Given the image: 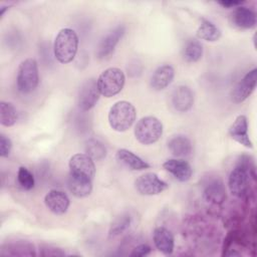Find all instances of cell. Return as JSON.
<instances>
[{"label":"cell","instance_id":"8fae6325","mask_svg":"<svg viewBox=\"0 0 257 257\" xmlns=\"http://www.w3.org/2000/svg\"><path fill=\"white\" fill-rule=\"evenodd\" d=\"M124 32H125L124 25H118L114 29H112L110 32H108L99 42L96 50V56L99 59H103L108 57L111 53H113L115 46L117 45L119 40L122 38Z\"/></svg>","mask_w":257,"mask_h":257},{"label":"cell","instance_id":"8992f818","mask_svg":"<svg viewBox=\"0 0 257 257\" xmlns=\"http://www.w3.org/2000/svg\"><path fill=\"white\" fill-rule=\"evenodd\" d=\"M39 83V72L37 61L34 58L24 59L18 67L16 84L22 93L33 91Z\"/></svg>","mask_w":257,"mask_h":257},{"label":"cell","instance_id":"484cf974","mask_svg":"<svg viewBox=\"0 0 257 257\" xmlns=\"http://www.w3.org/2000/svg\"><path fill=\"white\" fill-rule=\"evenodd\" d=\"M132 223V218L130 214L122 213L119 216H117L110 224L109 230H108V238H115L122 234L126 229L130 227Z\"/></svg>","mask_w":257,"mask_h":257},{"label":"cell","instance_id":"5bb4252c","mask_svg":"<svg viewBox=\"0 0 257 257\" xmlns=\"http://www.w3.org/2000/svg\"><path fill=\"white\" fill-rule=\"evenodd\" d=\"M172 104L177 111L185 112L191 109L194 104V93L186 85L177 86L172 93Z\"/></svg>","mask_w":257,"mask_h":257},{"label":"cell","instance_id":"ba28073f","mask_svg":"<svg viewBox=\"0 0 257 257\" xmlns=\"http://www.w3.org/2000/svg\"><path fill=\"white\" fill-rule=\"evenodd\" d=\"M100 92L98 90L96 80L93 78L87 79L82 83L78 95H77V105L83 110L87 111L91 109L99 99Z\"/></svg>","mask_w":257,"mask_h":257},{"label":"cell","instance_id":"9a60e30c","mask_svg":"<svg viewBox=\"0 0 257 257\" xmlns=\"http://www.w3.org/2000/svg\"><path fill=\"white\" fill-rule=\"evenodd\" d=\"M163 168L174 176L179 182H187L191 179L193 169L190 164L185 160L170 159L163 164Z\"/></svg>","mask_w":257,"mask_h":257},{"label":"cell","instance_id":"6da1fadb","mask_svg":"<svg viewBox=\"0 0 257 257\" xmlns=\"http://www.w3.org/2000/svg\"><path fill=\"white\" fill-rule=\"evenodd\" d=\"M78 50V36L73 29H61L53 43V53L56 60L60 63L71 62Z\"/></svg>","mask_w":257,"mask_h":257},{"label":"cell","instance_id":"52a82bcc","mask_svg":"<svg viewBox=\"0 0 257 257\" xmlns=\"http://www.w3.org/2000/svg\"><path fill=\"white\" fill-rule=\"evenodd\" d=\"M135 187L141 195L153 196L158 195L168 189L169 185L161 180L155 173H146L141 175L135 181Z\"/></svg>","mask_w":257,"mask_h":257},{"label":"cell","instance_id":"836d02e7","mask_svg":"<svg viewBox=\"0 0 257 257\" xmlns=\"http://www.w3.org/2000/svg\"><path fill=\"white\" fill-rule=\"evenodd\" d=\"M10 8L9 5H6V6H1L0 8V17H3L4 16V13Z\"/></svg>","mask_w":257,"mask_h":257},{"label":"cell","instance_id":"2e32d148","mask_svg":"<svg viewBox=\"0 0 257 257\" xmlns=\"http://www.w3.org/2000/svg\"><path fill=\"white\" fill-rule=\"evenodd\" d=\"M153 240L156 248L165 255H171L175 247L173 233L166 227H156L153 233Z\"/></svg>","mask_w":257,"mask_h":257},{"label":"cell","instance_id":"5b68a950","mask_svg":"<svg viewBox=\"0 0 257 257\" xmlns=\"http://www.w3.org/2000/svg\"><path fill=\"white\" fill-rule=\"evenodd\" d=\"M134 134L137 141L143 145L155 144L163 135V123L156 116H144L137 122Z\"/></svg>","mask_w":257,"mask_h":257},{"label":"cell","instance_id":"603a6c76","mask_svg":"<svg viewBox=\"0 0 257 257\" xmlns=\"http://www.w3.org/2000/svg\"><path fill=\"white\" fill-rule=\"evenodd\" d=\"M116 160L134 171H142L150 169V164L144 161L142 158L134 154L126 149H120L116 152Z\"/></svg>","mask_w":257,"mask_h":257},{"label":"cell","instance_id":"30bf717a","mask_svg":"<svg viewBox=\"0 0 257 257\" xmlns=\"http://www.w3.org/2000/svg\"><path fill=\"white\" fill-rule=\"evenodd\" d=\"M69 173L79 175L93 180L95 175V166L93 160L86 154L73 155L68 163Z\"/></svg>","mask_w":257,"mask_h":257},{"label":"cell","instance_id":"7402d4cb","mask_svg":"<svg viewBox=\"0 0 257 257\" xmlns=\"http://www.w3.org/2000/svg\"><path fill=\"white\" fill-rule=\"evenodd\" d=\"M168 149L173 156L183 158L191 155L193 151V145L188 137L177 135L169 140Z\"/></svg>","mask_w":257,"mask_h":257},{"label":"cell","instance_id":"1f68e13d","mask_svg":"<svg viewBox=\"0 0 257 257\" xmlns=\"http://www.w3.org/2000/svg\"><path fill=\"white\" fill-rule=\"evenodd\" d=\"M40 255L41 256H64L65 253L59 248L44 246L40 249Z\"/></svg>","mask_w":257,"mask_h":257},{"label":"cell","instance_id":"9c48e42d","mask_svg":"<svg viewBox=\"0 0 257 257\" xmlns=\"http://www.w3.org/2000/svg\"><path fill=\"white\" fill-rule=\"evenodd\" d=\"M257 83V69L253 68L235 85L231 92V100L240 103L247 99L254 91Z\"/></svg>","mask_w":257,"mask_h":257},{"label":"cell","instance_id":"f1b7e54d","mask_svg":"<svg viewBox=\"0 0 257 257\" xmlns=\"http://www.w3.org/2000/svg\"><path fill=\"white\" fill-rule=\"evenodd\" d=\"M17 181L24 190H31L34 187V177L31 172L25 168L20 167L17 172Z\"/></svg>","mask_w":257,"mask_h":257},{"label":"cell","instance_id":"4316f807","mask_svg":"<svg viewBox=\"0 0 257 257\" xmlns=\"http://www.w3.org/2000/svg\"><path fill=\"white\" fill-rule=\"evenodd\" d=\"M18 118L15 106L7 101L0 102V122L4 126H12Z\"/></svg>","mask_w":257,"mask_h":257},{"label":"cell","instance_id":"3957f363","mask_svg":"<svg viewBox=\"0 0 257 257\" xmlns=\"http://www.w3.org/2000/svg\"><path fill=\"white\" fill-rule=\"evenodd\" d=\"M137 117L136 107L126 100L116 101L108 111V123L115 132L127 131Z\"/></svg>","mask_w":257,"mask_h":257},{"label":"cell","instance_id":"e0dca14e","mask_svg":"<svg viewBox=\"0 0 257 257\" xmlns=\"http://www.w3.org/2000/svg\"><path fill=\"white\" fill-rule=\"evenodd\" d=\"M175 76V69L170 64L159 66L151 76L150 84L155 90H163L171 84Z\"/></svg>","mask_w":257,"mask_h":257},{"label":"cell","instance_id":"cb8c5ba5","mask_svg":"<svg viewBox=\"0 0 257 257\" xmlns=\"http://www.w3.org/2000/svg\"><path fill=\"white\" fill-rule=\"evenodd\" d=\"M196 35L199 39L214 42L219 40V38L221 37V30L211 21L202 18L201 24L197 29Z\"/></svg>","mask_w":257,"mask_h":257},{"label":"cell","instance_id":"d6986e66","mask_svg":"<svg viewBox=\"0 0 257 257\" xmlns=\"http://www.w3.org/2000/svg\"><path fill=\"white\" fill-rule=\"evenodd\" d=\"M204 199L212 204L221 205L226 200V189L220 179L211 180L204 188Z\"/></svg>","mask_w":257,"mask_h":257},{"label":"cell","instance_id":"d6a6232c","mask_svg":"<svg viewBox=\"0 0 257 257\" xmlns=\"http://www.w3.org/2000/svg\"><path fill=\"white\" fill-rule=\"evenodd\" d=\"M244 1H235V0H223L218 1V4H220L222 7L226 8H236L239 6H242Z\"/></svg>","mask_w":257,"mask_h":257},{"label":"cell","instance_id":"277c9868","mask_svg":"<svg viewBox=\"0 0 257 257\" xmlns=\"http://www.w3.org/2000/svg\"><path fill=\"white\" fill-rule=\"evenodd\" d=\"M124 81L125 76L121 69L116 67H109L99 74L96 80V84L100 95L108 98L121 91L124 85Z\"/></svg>","mask_w":257,"mask_h":257},{"label":"cell","instance_id":"ac0fdd59","mask_svg":"<svg viewBox=\"0 0 257 257\" xmlns=\"http://www.w3.org/2000/svg\"><path fill=\"white\" fill-rule=\"evenodd\" d=\"M67 186L71 194L77 198L87 197L92 191V180L86 177L69 173Z\"/></svg>","mask_w":257,"mask_h":257},{"label":"cell","instance_id":"4fadbf2b","mask_svg":"<svg viewBox=\"0 0 257 257\" xmlns=\"http://www.w3.org/2000/svg\"><path fill=\"white\" fill-rule=\"evenodd\" d=\"M44 203L48 210L55 215H63L66 213L70 201L68 196L59 190H50L44 198Z\"/></svg>","mask_w":257,"mask_h":257},{"label":"cell","instance_id":"d4e9b609","mask_svg":"<svg viewBox=\"0 0 257 257\" xmlns=\"http://www.w3.org/2000/svg\"><path fill=\"white\" fill-rule=\"evenodd\" d=\"M203 55V46L196 39H190L183 48V58L187 62H197Z\"/></svg>","mask_w":257,"mask_h":257},{"label":"cell","instance_id":"f546056e","mask_svg":"<svg viewBox=\"0 0 257 257\" xmlns=\"http://www.w3.org/2000/svg\"><path fill=\"white\" fill-rule=\"evenodd\" d=\"M12 149L11 140L6 137L4 134L0 135V156L2 158H6L9 156Z\"/></svg>","mask_w":257,"mask_h":257},{"label":"cell","instance_id":"7a4b0ae2","mask_svg":"<svg viewBox=\"0 0 257 257\" xmlns=\"http://www.w3.org/2000/svg\"><path fill=\"white\" fill-rule=\"evenodd\" d=\"M251 181V168L249 159L243 157L231 171L228 178L230 193L237 198H244L248 192Z\"/></svg>","mask_w":257,"mask_h":257},{"label":"cell","instance_id":"4dcf8cb0","mask_svg":"<svg viewBox=\"0 0 257 257\" xmlns=\"http://www.w3.org/2000/svg\"><path fill=\"white\" fill-rule=\"evenodd\" d=\"M152 249L148 244H140L137 247H135L130 254L132 257H144L151 253Z\"/></svg>","mask_w":257,"mask_h":257},{"label":"cell","instance_id":"7c38bea8","mask_svg":"<svg viewBox=\"0 0 257 257\" xmlns=\"http://www.w3.org/2000/svg\"><path fill=\"white\" fill-rule=\"evenodd\" d=\"M229 136L240 145L252 149L253 144L248 135V121L244 114L238 115L229 127Z\"/></svg>","mask_w":257,"mask_h":257},{"label":"cell","instance_id":"83f0119b","mask_svg":"<svg viewBox=\"0 0 257 257\" xmlns=\"http://www.w3.org/2000/svg\"><path fill=\"white\" fill-rule=\"evenodd\" d=\"M85 153L93 161H101L106 156V149L98 140L90 139L85 144Z\"/></svg>","mask_w":257,"mask_h":257},{"label":"cell","instance_id":"ffe728a7","mask_svg":"<svg viewBox=\"0 0 257 257\" xmlns=\"http://www.w3.org/2000/svg\"><path fill=\"white\" fill-rule=\"evenodd\" d=\"M1 256H35L33 245L26 241H15L1 245Z\"/></svg>","mask_w":257,"mask_h":257},{"label":"cell","instance_id":"44dd1931","mask_svg":"<svg viewBox=\"0 0 257 257\" xmlns=\"http://www.w3.org/2000/svg\"><path fill=\"white\" fill-rule=\"evenodd\" d=\"M231 18L233 24L241 29H250L256 25V13L245 6L236 7Z\"/></svg>","mask_w":257,"mask_h":257}]
</instances>
